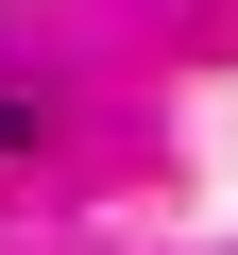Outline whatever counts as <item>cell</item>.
Returning a JSON list of instances; mask_svg holds the SVG:
<instances>
[{
    "label": "cell",
    "mask_w": 238,
    "mask_h": 255,
    "mask_svg": "<svg viewBox=\"0 0 238 255\" xmlns=\"http://www.w3.org/2000/svg\"><path fill=\"white\" fill-rule=\"evenodd\" d=\"M17 136H34V102H0V153H17Z\"/></svg>",
    "instance_id": "obj_1"
}]
</instances>
